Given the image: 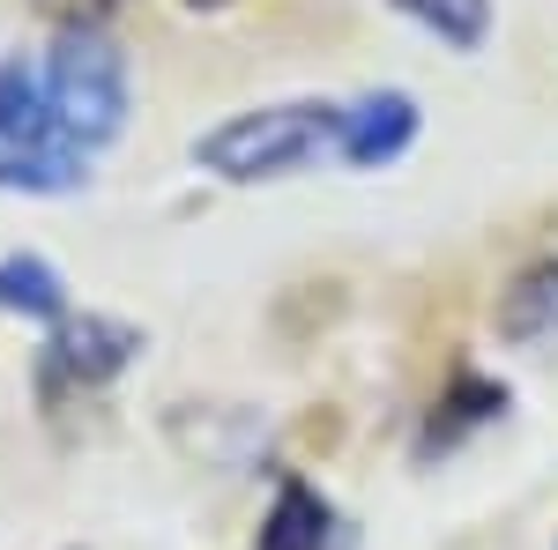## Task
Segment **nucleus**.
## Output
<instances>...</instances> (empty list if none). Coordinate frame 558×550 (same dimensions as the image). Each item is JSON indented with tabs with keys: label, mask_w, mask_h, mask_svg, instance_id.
Masks as SVG:
<instances>
[{
	"label": "nucleus",
	"mask_w": 558,
	"mask_h": 550,
	"mask_svg": "<svg viewBox=\"0 0 558 550\" xmlns=\"http://www.w3.org/2000/svg\"><path fill=\"white\" fill-rule=\"evenodd\" d=\"M343 127V105H320V97H291V105H260L239 112L194 142V164L216 171L223 186H260V179H291L299 164H313L320 149H336Z\"/></svg>",
	"instance_id": "nucleus-1"
},
{
	"label": "nucleus",
	"mask_w": 558,
	"mask_h": 550,
	"mask_svg": "<svg viewBox=\"0 0 558 550\" xmlns=\"http://www.w3.org/2000/svg\"><path fill=\"white\" fill-rule=\"evenodd\" d=\"M45 105H52V134L68 149H105L128 127V52L105 30H68L45 52Z\"/></svg>",
	"instance_id": "nucleus-2"
},
{
	"label": "nucleus",
	"mask_w": 558,
	"mask_h": 550,
	"mask_svg": "<svg viewBox=\"0 0 558 550\" xmlns=\"http://www.w3.org/2000/svg\"><path fill=\"white\" fill-rule=\"evenodd\" d=\"M447 410H454V417H447V424H432V439H454V431H470V424L499 417V410H507V387L470 380V372H462V380H454V394H447Z\"/></svg>",
	"instance_id": "nucleus-11"
},
{
	"label": "nucleus",
	"mask_w": 558,
	"mask_h": 550,
	"mask_svg": "<svg viewBox=\"0 0 558 550\" xmlns=\"http://www.w3.org/2000/svg\"><path fill=\"white\" fill-rule=\"evenodd\" d=\"M328 543V499L313 491V484H283L276 491V506H268V528H260L254 550H320Z\"/></svg>",
	"instance_id": "nucleus-9"
},
{
	"label": "nucleus",
	"mask_w": 558,
	"mask_h": 550,
	"mask_svg": "<svg viewBox=\"0 0 558 550\" xmlns=\"http://www.w3.org/2000/svg\"><path fill=\"white\" fill-rule=\"evenodd\" d=\"M89 157L68 142H38V149H8L0 157V194H83Z\"/></svg>",
	"instance_id": "nucleus-6"
},
{
	"label": "nucleus",
	"mask_w": 558,
	"mask_h": 550,
	"mask_svg": "<svg viewBox=\"0 0 558 550\" xmlns=\"http://www.w3.org/2000/svg\"><path fill=\"white\" fill-rule=\"evenodd\" d=\"M31 8H38L60 38H68V30H105V23H112L128 0H31Z\"/></svg>",
	"instance_id": "nucleus-12"
},
{
	"label": "nucleus",
	"mask_w": 558,
	"mask_h": 550,
	"mask_svg": "<svg viewBox=\"0 0 558 550\" xmlns=\"http://www.w3.org/2000/svg\"><path fill=\"white\" fill-rule=\"evenodd\" d=\"M0 313H15V320H68V283H60V268L38 254H8L0 260Z\"/></svg>",
	"instance_id": "nucleus-7"
},
{
	"label": "nucleus",
	"mask_w": 558,
	"mask_h": 550,
	"mask_svg": "<svg viewBox=\"0 0 558 550\" xmlns=\"http://www.w3.org/2000/svg\"><path fill=\"white\" fill-rule=\"evenodd\" d=\"M410 23H425L439 45H454V52H476V45L492 38V0H395Z\"/></svg>",
	"instance_id": "nucleus-10"
},
{
	"label": "nucleus",
	"mask_w": 558,
	"mask_h": 550,
	"mask_svg": "<svg viewBox=\"0 0 558 550\" xmlns=\"http://www.w3.org/2000/svg\"><path fill=\"white\" fill-rule=\"evenodd\" d=\"M38 142H60L52 134V105H45V68H31L15 52V60H0V157L8 149H38Z\"/></svg>",
	"instance_id": "nucleus-5"
},
{
	"label": "nucleus",
	"mask_w": 558,
	"mask_h": 550,
	"mask_svg": "<svg viewBox=\"0 0 558 550\" xmlns=\"http://www.w3.org/2000/svg\"><path fill=\"white\" fill-rule=\"evenodd\" d=\"M186 8H231V0H186Z\"/></svg>",
	"instance_id": "nucleus-13"
},
{
	"label": "nucleus",
	"mask_w": 558,
	"mask_h": 550,
	"mask_svg": "<svg viewBox=\"0 0 558 550\" xmlns=\"http://www.w3.org/2000/svg\"><path fill=\"white\" fill-rule=\"evenodd\" d=\"M410 142H417V97H410V89H373V97L343 105V127H336V157H343V164L380 171V164H395Z\"/></svg>",
	"instance_id": "nucleus-4"
},
{
	"label": "nucleus",
	"mask_w": 558,
	"mask_h": 550,
	"mask_svg": "<svg viewBox=\"0 0 558 550\" xmlns=\"http://www.w3.org/2000/svg\"><path fill=\"white\" fill-rule=\"evenodd\" d=\"M134 350H142V328L128 320H112V313H68L52 342H45V394H97V387H112L120 372L134 365Z\"/></svg>",
	"instance_id": "nucleus-3"
},
{
	"label": "nucleus",
	"mask_w": 558,
	"mask_h": 550,
	"mask_svg": "<svg viewBox=\"0 0 558 550\" xmlns=\"http://www.w3.org/2000/svg\"><path fill=\"white\" fill-rule=\"evenodd\" d=\"M499 335H507V342L558 335V260H536L514 291L499 297Z\"/></svg>",
	"instance_id": "nucleus-8"
}]
</instances>
